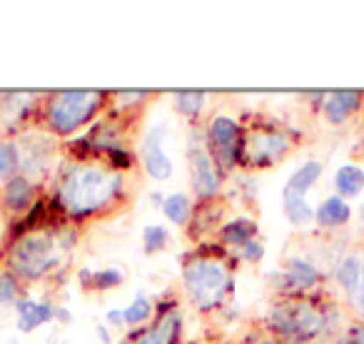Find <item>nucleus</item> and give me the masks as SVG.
Listing matches in <instances>:
<instances>
[{"instance_id":"nucleus-13","label":"nucleus","mask_w":364,"mask_h":344,"mask_svg":"<svg viewBox=\"0 0 364 344\" xmlns=\"http://www.w3.org/2000/svg\"><path fill=\"white\" fill-rule=\"evenodd\" d=\"M359 92L354 90H337L324 100V117H327L332 125H339L342 120H347L354 110L359 107Z\"/></svg>"},{"instance_id":"nucleus-28","label":"nucleus","mask_w":364,"mask_h":344,"mask_svg":"<svg viewBox=\"0 0 364 344\" xmlns=\"http://www.w3.org/2000/svg\"><path fill=\"white\" fill-rule=\"evenodd\" d=\"M240 254H242V259H247V262H257V259H262L264 247L259 240H252V242H247L245 247H240Z\"/></svg>"},{"instance_id":"nucleus-30","label":"nucleus","mask_w":364,"mask_h":344,"mask_svg":"<svg viewBox=\"0 0 364 344\" xmlns=\"http://www.w3.org/2000/svg\"><path fill=\"white\" fill-rule=\"evenodd\" d=\"M107 322L120 327V324H125V314H122L120 309H110V312H107Z\"/></svg>"},{"instance_id":"nucleus-2","label":"nucleus","mask_w":364,"mask_h":344,"mask_svg":"<svg viewBox=\"0 0 364 344\" xmlns=\"http://www.w3.org/2000/svg\"><path fill=\"white\" fill-rule=\"evenodd\" d=\"M107 105V92L102 90H60L46 100L41 112V125L50 137H68L92 120Z\"/></svg>"},{"instance_id":"nucleus-19","label":"nucleus","mask_w":364,"mask_h":344,"mask_svg":"<svg viewBox=\"0 0 364 344\" xmlns=\"http://www.w3.org/2000/svg\"><path fill=\"white\" fill-rule=\"evenodd\" d=\"M16 175H21V152L13 140L0 137V183H8Z\"/></svg>"},{"instance_id":"nucleus-3","label":"nucleus","mask_w":364,"mask_h":344,"mask_svg":"<svg viewBox=\"0 0 364 344\" xmlns=\"http://www.w3.org/2000/svg\"><path fill=\"white\" fill-rule=\"evenodd\" d=\"M60 257L58 235L46 232V230H33V232L21 235L11 244L6 262L18 279H41L60 264Z\"/></svg>"},{"instance_id":"nucleus-5","label":"nucleus","mask_w":364,"mask_h":344,"mask_svg":"<svg viewBox=\"0 0 364 344\" xmlns=\"http://www.w3.org/2000/svg\"><path fill=\"white\" fill-rule=\"evenodd\" d=\"M208 147L223 170H232L235 162L240 160V152H242L237 120L228 115H215L208 127Z\"/></svg>"},{"instance_id":"nucleus-27","label":"nucleus","mask_w":364,"mask_h":344,"mask_svg":"<svg viewBox=\"0 0 364 344\" xmlns=\"http://www.w3.org/2000/svg\"><path fill=\"white\" fill-rule=\"evenodd\" d=\"M90 279H92V287L95 289H112V287H120L122 284V272L120 269H100V272H95V274H90Z\"/></svg>"},{"instance_id":"nucleus-22","label":"nucleus","mask_w":364,"mask_h":344,"mask_svg":"<svg viewBox=\"0 0 364 344\" xmlns=\"http://www.w3.org/2000/svg\"><path fill=\"white\" fill-rule=\"evenodd\" d=\"M205 107V92L198 90H180L175 95V110L185 117H198Z\"/></svg>"},{"instance_id":"nucleus-12","label":"nucleus","mask_w":364,"mask_h":344,"mask_svg":"<svg viewBox=\"0 0 364 344\" xmlns=\"http://www.w3.org/2000/svg\"><path fill=\"white\" fill-rule=\"evenodd\" d=\"M16 312H18V329L21 332H33V329L43 327L55 317V307L48 302H33V299L18 297L16 299Z\"/></svg>"},{"instance_id":"nucleus-32","label":"nucleus","mask_w":364,"mask_h":344,"mask_svg":"<svg viewBox=\"0 0 364 344\" xmlns=\"http://www.w3.org/2000/svg\"><path fill=\"white\" fill-rule=\"evenodd\" d=\"M259 344H277V342H272V339H264V342H259Z\"/></svg>"},{"instance_id":"nucleus-15","label":"nucleus","mask_w":364,"mask_h":344,"mask_svg":"<svg viewBox=\"0 0 364 344\" xmlns=\"http://www.w3.org/2000/svg\"><path fill=\"white\" fill-rule=\"evenodd\" d=\"M255 235H257V225L250 217H237L220 227V240L230 247H245L247 242H252Z\"/></svg>"},{"instance_id":"nucleus-1","label":"nucleus","mask_w":364,"mask_h":344,"mask_svg":"<svg viewBox=\"0 0 364 344\" xmlns=\"http://www.w3.org/2000/svg\"><path fill=\"white\" fill-rule=\"evenodd\" d=\"M125 180L117 170L102 165H70L58 180L55 203L73 220L95 217L122 200Z\"/></svg>"},{"instance_id":"nucleus-29","label":"nucleus","mask_w":364,"mask_h":344,"mask_svg":"<svg viewBox=\"0 0 364 344\" xmlns=\"http://www.w3.org/2000/svg\"><path fill=\"white\" fill-rule=\"evenodd\" d=\"M352 302H354V307H357L359 312L364 314V269H362V279H359L357 289L352 292Z\"/></svg>"},{"instance_id":"nucleus-7","label":"nucleus","mask_w":364,"mask_h":344,"mask_svg":"<svg viewBox=\"0 0 364 344\" xmlns=\"http://www.w3.org/2000/svg\"><path fill=\"white\" fill-rule=\"evenodd\" d=\"M190 172H193V190L200 200H213L223 188V178H220V165L215 162L213 152L205 142L193 140L190 145Z\"/></svg>"},{"instance_id":"nucleus-31","label":"nucleus","mask_w":364,"mask_h":344,"mask_svg":"<svg viewBox=\"0 0 364 344\" xmlns=\"http://www.w3.org/2000/svg\"><path fill=\"white\" fill-rule=\"evenodd\" d=\"M347 344H364V332H359V334H354L352 339H349Z\"/></svg>"},{"instance_id":"nucleus-20","label":"nucleus","mask_w":364,"mask_h":344,"mask_svg":"<svg viewBox=\"0 0 364 344\" xmlns=\"http://www.w3.org/2000/svg\"><path fill=\"white\" fill-rule=\"evenodd\" d=\"M362 269H364V259L357 257V254H349V257H344L342 262H339L337 282L342 284L349 294H352L354 289H357L359 279H362Z\"/></svg>"},{"instance_id":"nucleus-11","label":"nucleus","mask_w":364,"mask_h":344,"mask_svg":"<svg viewBox=\"0 0 364 344\" xmlns=\"http://www.w3.org/2000/svg\"><path fill=\"white\" fill-rule=\"evenodd\" d=\"M180 329H182V314L177 309H170L152 327H147L140 337L132 339L130 344H177Z\"/></svg>"},{"instance_id":"nucleus-21","label":"nucleus","mask_w":364,"mask_h":344,"mask_svg":"<svg viewBox=\"0 0 364 344\" xmlns=\"http://www.w3.org/2000/svg\"><path fill=\"white\" fill-rule=\"evenodd\" d=\"M287 279L294 287H309L319 279V272L304 259H287Z\"/></svg>"},{"instance_id":"nucleus-16","label":"nucleus","mask_w":364,"mask_h":344,"mask_svg":"<svg viewBox=\"0 0 364 344\" xmlns=\"http://www.w3.org/2000/svg\"><path fill=\"white\" fill-rule=\"evenodd\" d=\"M334 188L342 198H357L364 190V170L357 165H342L334 175Z\"/></svg>"},{"instance_id":"nucleus-26","label":"nucleus","mask_w":364,"mask_h":344,"mask_svg":"<svg viewBox=\"0 0 364 344\" xmlns=\"http://www.w3.org/2000/svg\"><path fill=\"white\" fill-rule=\"evenodd\" d=\"M18 289H21V279L13 272H0V304L13 302L18 299Z\"/></svg>"},{"instance_id":"nucleus-24","label":"nucleus","mask_w":364,"mask_h":344,"mask_svg":"<svg viewBox=\"0 0 364 344\" xmlns=\"http://www.w3.org/2000/svg\"><path fill=\"white\" fill-rule=\"evenodd\" d=\"M165 244H167L165 227H160V225H147V227L142 230V247H145L147 254L160 252V249H165Z\"/></svg>"},{"instance_id":"nucleus-18","label":"nucleus","mask_w":364,"mask_h":344,"mask_svg":"<svg viewBox=\"0 0 364 344\" xmlns=\"http://www.w3.org/2000/svg\"><path fill=\"white\" fill-rule=\"evenodd\" d=\"M162 213L170 222L175 225H188L190 217H193V205H190L188 195L175 193V195H167L162 200Z\"/></svg>"},{"instance_id":"nucleus-8","label":"nucleus","mask_w":364,"mask_h":344,"mask_svg":"<svg viewBox=\"0 0 364 344\" xmlns=\"http://www.w3.org/2000/svg\"><path fill=\"white\" fill-rule=\"evenodd\" d=\"M289 150V140L279 132H255L252 137L242 142V157L247 165L252 167H267L274 165L277 160H282Z\"/></svg>"},{"instance_id":"nucleus-33","label":"nucleus","mask_w":364,"mask_h":344,"mask_svg":"<svg viewBox=\"0 0 364 344\" xmlns=\"http://www.w3.org/2000/svg\"><path fill=\"white\" fill-rule=\"evenodd\" d=\"M359 215H362V220H364V205H362V208H359Z\"/></svg>"},{"instance_id":"nucleus-17","label":"nucleus","mask_w":364,"mask_h":344,"mask_svg":"<svg viewBox=\"0 0 364 344\" xmlns=\"http://www.w3.org/2000/svg\"><path fill=\"white\" fill-rule=\"evenodd\" d=\"M349 215H352V210H349V205L344 203L342 198H327L317 208L314 217H317V222L324 225V227H337V225L347 222Z\"/></svg>"},{"instance_id":"nucleus-14","label":"nucleus","mask_w":364,"mask_h":344,"mask_svg":"<svg viewBox=\"0 0 364 344\" xmlns=\"http://www.w3.org/2000/svg\"><path fill=\"white\" fill-rule=\"evenodd\" d=\"M319 175H322V162L317 160L304 162L297 172H292V178L287 180L282 198H304L309 193V188L319 180Z\"/></svg>"},{"instance_id":"nucleus-25","label":"nucleus","mask_w":364,"mask_h":344,"mask_svg":"<svg viewBox=\"0 0 364 344\" xmlns=\"http://www.w3.org/2000/svg\"><path fill=\"white\" fill-rule=\"evenodd\" d=\"M122 314H125V324H142V322H147V319H150L152 302L147 297H135L130 307L122 309Z\"/></svg>"},{"instance_id":"nucleus-6","label":"nucleus","mask_w":364,"mask_h":344,"mask_svg":"<svg viewBox=\"0 0 364 344\" xmlns=\"http://www.w3.org/2000/svg\"><path fill=\"white\" fill-rule=\"evenodd\" d=\"M269 324L282 337L309 339L322 329V314L309 304H287L269 314Z\"/></svg>"},{"instance_id":"nucleus-9","label":"nucleus","mask_w":364,"mask_h":344,"mask_svg":"<svg viewBox=\"0 0 364 344\" xmlns=\"http://www.w3.org/2000/svg\"><path fill=\"white\" fill-rule=\"evenodd\" d=\"M162 130H165V127L152 130V135L142 142V167H145L147 178L157 180V183L170 180L172 172H175V165H172L170 155H167L165 147H162V137H160Z\"/></svg>"},{"instance_id":"nucleus-4","label":"nucleus","mask_w":364,"mask_h":344,"mask_svg":"<svg viewBox=\"0 0 364 344\" xmlns=\"http://www.w3.org/2000/svg\"><path fill=\"white\" fill-rule=\"evenodd\" d=\"M185 289L198 309L208 312L223 304L228 292L232 289V274L225 267V262L210 257H195L182 269Z\"/></svg>"},{"instance_id":"nucleus-10","label":"nucleus","mask_w":364,"mask_h":344,"mask_svg":"<svg viewBox=\"0 0 364 344\" xmlns=\"http://www.w3.org/2000/svg\"><path fill=\"white\" fill-rule=\"evenodd\" d=\"M36 185L33 180H28L26 175H16L13 180H8L3 185V193H0V205L3 210L11 215H23L33 208L36 203Z\"/></svg>"},{"instance_id":"nucleus-23","label":"nucleus","mask_w":364,"mask_h":344,"mask_svg":"<svg viewBox=\"0 0 364 344\" xmlns=\"http://www.w3.org/2000/svg\"><path fill=\"white\" fill-rule=\"evenodd\" d=\"M284 203V215L292 225H307L314 217L312 208L307 205L304 198H282Z\"/></svg>"}]
</instances>
